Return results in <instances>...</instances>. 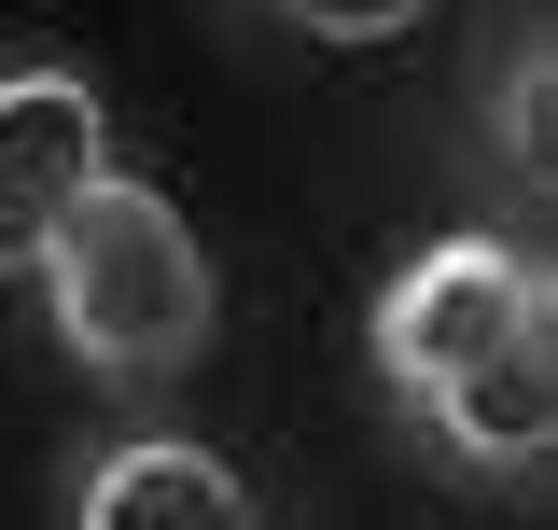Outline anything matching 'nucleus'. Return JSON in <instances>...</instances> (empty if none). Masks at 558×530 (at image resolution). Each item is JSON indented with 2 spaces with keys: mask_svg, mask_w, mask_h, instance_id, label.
<instances>
[{
  "mask_svg": "<svg viewBox=\"0 0 558 530\" xmlns=\"http://www.w3.org/2000/svg\"><path fill=\"white\" fill-rule=\"evenodd\" d=\"M28 279H43V322L84 377H182L209 349V252L140 168H98Z\"/></svg>",
  "mask_w": 558,
  "mask_h": 530,
  "instance_id": "nucleus-1",
  "label": "nucleus"
},
{
  "mask_svg": "<svg viewBox=\"0 0 558 530\" xmlns=\"http://www.w3.org/2000/svg\"><path fill=\"white\" fill-rule=\"evenodd\" d=\"M531 308H545V265L517 252V238H488V224L405 252V265H391V293H377V335H363V349H377V392L418 419V405L447 392L488 335H517Z\"/></svg>",
  "mask_w": 558,
  "mask_h": 530,
  "instance_id": "nucleus-2",
  "label": "nucleus"
},
{
  "mask_svg": "<svg viewBox=\"0 0 558 530\" xmlns=\"http://www.w3.org/2000/svg\"><path fill=\"white\" fill-rule=\"evenodd\" d=\"M112 168V112L84 70H0V279H28L43 238L70 224V196Z\"/></svg>",
  "mask_w": 558,
  "mask_h": 530,
  "instance_id": "nucleus-3",
  "label": "nucleus"
},
{
  "mask_svg": "<svg viewBox=\"0 0 558 530\" xmlns=\"http://www.w3.org/2000/svg\"><path fill=\"white\" fill-rule=\"evenodd\" d=\"M418 433L461 474H545L558 461V308H531L517 335H488L475 363L418 405Z\"/></svg>",
  "mask_w": 558,
  "mask_h": 530,
  "instance_id": "nucleus-4",
  "label": "nucleus"
},
{
  "mask_svg": "<svg viewBox=\"0 0 558 530\" xmlns=\"http://www.w3.org/2000/svg\"><path fill=\"white\" fill-rule=\"evenodd\" d=\"M70 517L84 530H252L266 503L238 489V461H209L196 433H112L70 461Z\"/></svg>",
  "mask_w": 558,
  "mask_h": 530,
  "instance_id": "nucleus-5",
  "label": "nucleus"
},
{
  "mask_svg": "<svg viewBox=\"0 0 558 530\" xmlns=\"http://www.w3.org/2000/svg\"><path fill=\"white\" fill-rule=\"evenodd\" d=\"M502 168H517L531 196L558 182V57H545V43L502 70Z\"/></svg>",
  "mask_w": 558,
  "mask_h": 530,
  "instance_id": "nucleus-6",
  "label": "nucleus"
},
{
  "mask_svg": "<svg viewBox=\"0 0 558 530\" xmlns=\"http://www.w3.org/2000/svg\"><path fill=\"white\" fill-rule=\"evenodd\" d=\"M279 28H307V43H391V28H418L433 0H266Z\"/></svg>",
  "mask_w": 558,
  "mask_h": 530,
  "instance_id": "nucleus-7",
  "label": "nucleus"
}]
</instances>
